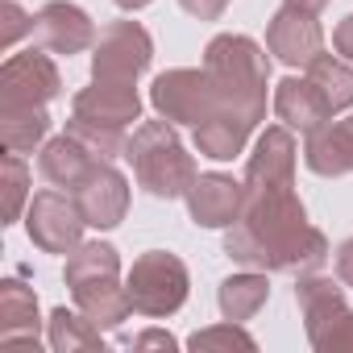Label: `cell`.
Instances as JSON below:
<instances>
[{"instance_id": "5", "label": "cell", "mask_w": 353, "mask_h": 353, "mask_svg": "<svg viewBox=\"0 0 353 353\" xmlns=\"http://www.w3.org/2000/svg\"><path fill=\"white\" fill-rule=\"evenodd\" d=\"M125 291L137 316L145 320H166L174 316L188 295H192V274L183 266L179 254H166V250H150L141 258H133L129 274H125Z\"/></svg>"}, {"instance_id": "32", "label": "cell", "mask_w": 353, "mask_h": 353, "mask_svg": "<svg viewBox=\"0 0 353 353\" xmlns=\"http://www.w3.org/2000/svg\"><path fill=\"white\" fill-rule=\"evenodd\" d=\"M332 262H336V279H341L345 287H353V237L336 245V258H332Z\"/></svg>"}, {"instance_id": "23", "label": "cell", "mask_w": 353, "mask_h": 353, "mask_svg": "<svg viewBox=\"0 0 353 353\" xmlns=\"http://www.w3.org/2000/svg\"><path fill=\"white\" fill-rule=\"evenodd\" d=\"M46 345L54 353H79V349H108L104 345V328H96L83 312H67V307H54L50 320H46Z\"/></svg>"}, {"instance_id": "31", "label": "cell", "mask_w": 353, "mask_h": 353, "mask_svg": "<svg viewBox=\"0 0 353 353\" xmlns=\"http://www.w3.org/2000/svg\"><path fill=\"white\" fill-rule=\"evenodd\" d=\"M332 50H336L345 63H353V13L336 21V30H332Z\"/></svg>"}, {"instance_id": "12", "label": "cell", "mask_w": 353, "mask_h": 353, "mask_svg": "<svg viewBox=\"0 0 353 353\" xmlns=\"http://www.w3.org/2000/svg\"><path fill=\"white\" fill-rule=\"evenodd\" d=\"M88 229H117L129 216V179L112 162H96L92 174L71 192Z\"/></svg>"}, {"instance_id": "11", "label": "cell", "mask_w": 353, "mask_h": 353, "mask_svg": "<svg viewBox=\"0 0 353 353\" xmlns=\"http://www.w3.org/2000/svg\"><path fill=\"white\" fill-rule=\"evenodd\" d=\"M266 50L283 63V67H312L324 54V30L316 21V13L291 9L283 5L270 21H266Z\"/></svg>"}, {"instance_id": "8", "label": "cell", "mask_w": 353, "mask_h": 353, "mask_svg": "<svg viewBox=\"0 0 353 353\" xmlns=\"http://www.w3.org/2000/svg\"><path fill=\"white\" fill-rule=\"evenodd\" d=\"M83 229H88V221L71 192H63V188L34 192V200L26 208V233L42 254H71L83 241Z\"/></svg>"}, {"instance_id": "3", "label": "cell", "mask_w": 353, "mask_h": 353, "mask_svg": "<svg viewBox=\"0 0 353 353\" xmlns=\"http://www.w3.org/2000/svg\"><path fill=\"white\" fill-rule=\"evenodd\" d=\"M125 162L133 166L137 188H145L158 200H183L200 174L196 158L188 154V145L179 141V133H174V125L166 117L133 125L129 145H125Z\"/></svg>"}, {"instance_id": "1", "label": "cell", "mask_w": 353, "mask_h": 353, "mask_svg": "<svg viewBox=\"0 0 353 353\" xmlns=\"http://www.w3.org/2000/svg\"><path fill=\"white\" fill-rule=\"evenodd\" d=\"M295 129L266 125L245 158V208L225 229V254L266 274H312L328 262V237L307 221L295 192Z\"/></svg>"}, {"instance_id": "30", "label": "cell", "mask_w": 353, "mask_h": 353, "mask_svg": "<svg viewBox=\"0 0 353 353\" xmlns=\"http://www.w3.org/2000/svg\"><path fill=\"white\" fill-rule=\"evenodd\" d=\"M229 5L233 0H179V9L188 17H196V21H216V17H225Z\"/></svg>"}, {"instance_id": "24", "label": "cell", "mask_w": 353, "mask_h": 353, "mask_svg": "<svg viewBox=\"0 0 353 353\" xmlns=\"http://www.w3.org/2000/svg\"><path fill=\"white\" fill-rule=\"evenodd\" d=\"M63 279H67V287L96 283V279H121V254H117V245H108V241H79L67 254Z\"/></svg>"}, {"instance_id": "2", "label": "cell", "mask_w": 353, "mask_h": 353, "mask_svg": "<svg viewBox=\"0 0 353 353\" xmlns=\"http://www.w3.org/2000/svg\"><path fill=\"white\" fill-rule=\"evenodd\" d=\"M221 96V108L250 121L254 129L266 121V88H270V59L245 34H216L204 46L200 63Z\"/></svg>"}, {"instance_id": "25", "label": "cell", "mask_w": 353, "mask_h": 353, "mask_svg": "<svg viewBox=\"0 0 353 353\" xmlns=\"http://www.w3.org/2000/svg\"><path fill=\"white\" fill-rule=\"evenodd\" d=\"M307 79L324 92V100H328L332 112L353 108V63H345L341 54H336V59H332V54H320V59L307 67Z\"/></svg>"}, {"instance_id": "26", "label": "cell", "mask_w": 353, "mask_h": 353, "mask_svg": "<svg viewBox=\"0 0 353 353\" xmlns=\"http://www.w3.org/2000/svg\"><path fill=\"white\" fill-rule=\"evenodd\" d=\"M67 133H75L92 154H100V158H108V162L125 158V145H129V133H125V129L92 125V121H79V117H71V121H67Z\"/></svg>"}, {"instance_id": "14", "label": "cell", "mask_w": 353, "mask_h": 353, "mask_svg": "<svg viewBox=\"0 0 353 353\" xmlns=\"http://www.w3.org/2000/svg\"><path fill=\"white\" fill-rule=\"evenodd\" d=\"M71 117L92 121V125H108V129H129L133 121H141V96H137V83L92 79L83 92H75V100H71Z\"/></svg>"}, {"instance_id": "15", "label": "cell", "mask_w": 353, "mask_h": 353, "mask_svg": "<svg viewBox=\"0 0 353 353\" xmlns=\"http://www.w3.org/2000/svg\"><path fill=\"white\" fill-rule=\"evenodd\" d=\"M270 108L274 117L287 125V129H299V133H312L320 129L324 121H332L336 112L328 108L324 92L307 79V75H287L274 83V96H270Z\"/></svg>"}, {"instance_id": "18", "label": "cell", "mask_w": 353, "mask_h": 353, "mask_svg": "<svg viewBox=\"0 0 353 353\" xmlns=\"http://www.w3.org/2000/svg\"><path fill=\"white\" fill-rule=\"evenodd\" d=\"M38 295L21 279L0 283V341L5 345H38Z\"/></svg>"}, {"instance_id": "16", "label": "cell", "mask_w": 353, "mask_h": 353, "mask_svg": "<svg viewBox=\"0 0 353 353\" xmlns=\"http://www.w3.org/2000/svg\"><path fill=\"white\" fill-rule=\"evenodd\" d=\"M303 162L320 179L353 174V112L345 121H324L320 129L303 133Z\"/></svg>"}, {"instance_id": "33", "label": "cell", "mask_w": 353, "mask_h": 353, "mask_svg": "<svg viewBox=\"0 0 353 353\" xmlns=\"http://www.w3.org/2000/svg\"><path fill=\"white\" fill-rule=\"evenodd\" d=\"M179 341H174L170 332H162V328H150V332H141V336H133V349H174Z\"/></svg>"}, {"instance_id": "22", "label": "cell", "mask_w": 353, "mask_h": 353, "mask_svg": "<svg viewBox=\"0 0 353 353\" xmlns=\"http://www.w3.org/2000/svg\"><path fill=\"white\" fill-rule=\"evenodd\" d=\"M0 137H5V150H13V154H30V150L46 145V137H50L46 104L0 108Z\"/></svg>"}, {"instance_id": "13", "label": "cell", "mask_w": 353, "mask_h": 353, "mask_svg": "<svg viewBox=\"0 0 353 353\" xmlns=\"http://www.w3.org/2000/svg\"><path fill=\"white\" fill-rule=\"evenodd\" d=\"M183 200L200 229H229L245 208V179H233L225 170H208V174H196V183Z\"/></svg>"}, {"instance_id": "19", "label": "cell", "mask_w": 353, "mask_h": 353, "mask_svg": "<svg viewBox=\"0 0 353 353\" xmlns=\"http://www.w3.org/2000/svg\"><path fill=\"white\" fill-rule=\"evenodd\" d=\"M71 295H75V307L96 324V328H121L125 320H129V312H133V303H129V291H125V283L121 279H96V283H79V287H71Z\"/></svg>"}, {"instance_id": "27", "label": "cell", "mask_w": 353, "mask_h": 353, "mask_svg": "<svg viewBox=\"0 0 353 353\" xmlns=\"http://www.w3.org/2000/svg\"><path fill=\"white\" fill-rule=\"evenodd\" d=\"M188 349H245V353H254L258 341L237 320H221V324H208V328L192 332L188 336Z\"/></svg>"}, {"instance_id": "6", "label": "cell", "mask_w": 353, "mask_h": 353, "mask_svg": "<svg viewBox=\"0 0 353 353\" xmlns=\"http://www.w3.org/2000/svg\"><path fill=\"white\" fill-rule=\"evenodd\" d=\"M150 104L158 117H166L170 125H200L221 108V96L208 79L204 67H174V71H162L154 83H150Z\"/></svg>"}, {"instance_id": "4", "label": "cell", "mask_w": 353, "mask_h": 353, "mask_svg": "<svg viewBox=\"0 0 353 353\" xmlns=\"http://www.w3.org/2000/svg\"><path fill=\"white\" fill-rule=\"evenodd\" d=\"M295 303L303 316L307 345L316 353H353V307L345 303L341 279H324L320 270L299 274Z\"/></svg>"}, {"instance_id": "20", "label": "cell", "mask_w": 353, "mask_h": 353, "mask_svg": "<svg viewBox=\"0 0 353 353\" xmlns=\"http://www.w3.org/2000/svg\"><path fill=\"white\" fill-rule=\"evenodd\" d=\"M250 133H254L250 121H241V117H233V112H216V117H208V121L196 125L192 141H196V150H200L204 158H212V162H233V158L245 154Z\"/></svg>"}, {"instance_id": "35", "label": "cell", "mask_w": 353, "mask_h": 353, "mask_svg": "<svg viewBox=\"0 0 353 353\" xmlns=\"http://www.w3.org/2000/svg\"><path fill=\"white\" fill-rule=\"evenodd\" d=\"M117 9H125V13H137V9H145V5H154V0H112Z\"/></svg>"}, {"instance_id": "29", "label": "cell", "mask_w": 353, "mask_h": 353, "mask_svg": "<svg viewBox=\"0 0 353 353\" xmlns=\"http://www.w3.org/2000/svg\"><path fill=\"white\" fill-rule=\"evenodd\" d=\"M21 34H34V17L17 5V0H9V5H5V34H0V46L13 50V42H17Z\"/></svg>"}, {"instance_id": "7", "label": "cell", "mask_w": 353, "mask_h": 353, "mask_svg": "<svg viewBox=\"0 0 353 353\" xmlns=\"http://www.w3.org/2000/svg\"><path fill=\"white\" fill-rule=\"evenodd\" d=\"M154 63V38L141 21H108L92 46V79L137 83Z\"/></svg>"}, {"instance_id": "21", "label": "cell", "mask_w": 353, "mask_h": 353, "mask_svg": "<svg viewBox=\"0 0 353 353\" xmlns=\"http://www.w3.org/2000/svg\"><path fill=\"white\" fill-rule=\"evenodd\" d=\"M266 299H270L266 270H250V266H245L241 274H229V279L221 283V291H216L221 316H225V320H237V324L254 320V316L266 307Z\"/></svg>"}, {"instance_id": "10", "label": "cell", "mask_w": 353, "mask_h": 353, "mask_svg": "<svg viewBox=\"0 0 353 353\" xmlns=\"http://www.w3.org/2000/svg\"><path fill=\"white\" fill-rule=\"evenodd\" d=\"M34 46L50 54H83L96 46V21L75 5V0H50L34 13Z\"/></svg>"}, {"instance_id": "17", "label": "cell", "mask_w": 353, "mask_h": 353, "mask_svg": "<svg viewBox=\"0 0 353 353\" xmlns=\"http://www.w3.org/2000/svg\"><path fill=\"white\" fill-rule=\"evenodd\" d=\"M96 162H108L100 154H92L75 133H59V137H46L42 154H38V170H42V179L50 188H63V192H75Z\"/></svg>"}, {"instance_id": "34", "label": "cell", "mask_w": 353, "mask_h": 353, "mask_svg": "<svg viewBox=\"0 0 353 353\" xmlns=\"http://www.w3.org/2000/svg\"><path fill=\"white\" fill-rule=\"evenodd\" d=\"M283 5H291V9H303V13H316V17H320V13L332 5V0H283Z\"/></svg>"}, {"instance_id": "9", "label": "cell", "mask_w": 353, "mask_h": 353, "mask_svg": "<svg viewBox=\"0 0 353 353\" xmlns=\"http://www.w3.org/2000/svg\"><path fill=\"white\" fill-rule=\"evenodd\" d=\"M63 92V75L50 59V50L30 46L21 54H9L0 67V108H21V104H50Z\"/></svg>"}, {"instance_id": "28", "label": "cell", "mask_w": 353, "mask_h": 353, "mask_svg": "<svg viewBox=\"0 0 353 353\" xmlns=\"http://www.w3.org/2000/svg\"><path fill=\"white\" fill-rule=\"evenodd\" d=\"M5 174H9V204H5V225L13 221H26V208H30V166L21 154H5Z\"/></svg>"}]
</instances>
